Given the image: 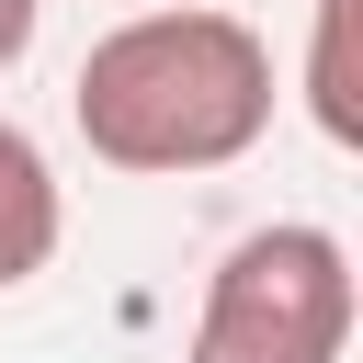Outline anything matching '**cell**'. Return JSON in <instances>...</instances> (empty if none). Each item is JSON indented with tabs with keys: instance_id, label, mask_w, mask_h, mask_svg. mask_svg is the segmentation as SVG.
I'll return each mask as SVG.
<instances>
[{
	"instance_id": "6da1fadb",
	"label": "cell",
	"mask_w": 363,
	"mask_h": 363,
	"mask_svg": "<svg viewBox=\"0 0 363 363\" xmlns=\"http://www.w3.org/2000/svg\"><path fill=\"white\" fill-rule=\"evenodd\" d=\"M68 125L125 182L227 170L272 136V45H261V23H238L216 0L125 11L113 34H91V57L68 79Z\"/></svg>"
},
{
	"instance_id": "7a4b0ae2",
	"label": "cell",
	"mask_w": 363,
	"mask_h": 363,
	"mask_svg": "<svg viewBox=\"0 0 363 363\" xmlns=\"http://www.w3.org/2000/svg\"><path fill=\"white\" fill-rule=\"evenodd\" d=\"M340 352H352V250L284 216V227H250L204 272L182 363H340Z\"/></svg>"
},
{
	"instance_id": "3957f363",
	"label": "cell",
	"mask_w": 363,
	"mask_h": 363,
	"mask_svg": "<svg viewBox=\"0 0 363 363\" xmlns=\"http://www.w3.org/2000/svg\"><path fill=\"white\" fill-rule=\"evenodd\" d=\"M57 238H68V193H57V159L0 113V295L11 284H34L45 261H57Z\"/></svg>"
},
{
	"instance_id": "277c9868",
	"label": "cell",
	"mask_w": 363,
	"mask_h": 363,
	"mask_svg": "<svg viewBox=\"0 0 363 363\" xmlns=\"http://www.w3.org/2000/svg\"><path fill=\"white\" fill-rule=\"evenodd\" d=\"M352 11L363 0H318V45H306V113L329 147H363V91H352Z\"/></svg>"
},
{
	"instance_id": "5b68a950",
	"label": "cell",
	"mask_w": 363,
	"mask_h": 363,
	"mask_svg": "<svg viewBox=\"0 0 363 363\" xmlns=\"http://www.w3.org/2000/svg\"><path fill=\"white\" fill-rule=\"evenodd\" d=\"M34 23H45V0H0V79L34 57Z\"/></svg>"
}]
</instances>
